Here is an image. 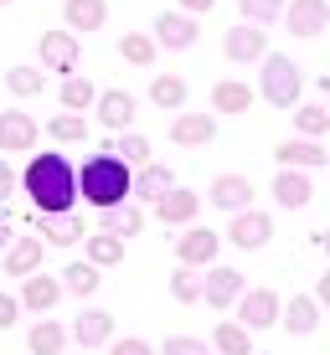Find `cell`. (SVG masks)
Instances as JSON below:
<instances>
[{
  "label": "cell",
  "instance_id": "6da1fadb",
  "mask_svg": "<svg viewBox=\"0 0 330 355\" xmlns=\"http://www.w3.org/2000/svg\"><path fill=\"white\" fill-rule=\"evenodd\" d=\"M21 186H26V201L42 216L72 211V206L83 201L78 196V170H72V160L63 150H31L26 170H21Z\"/></svg>",
  "mask_w": 330,
  "mask_h": 355
},
{
  "label": "cell",
  "instance_id": "7a4b0ae2",
  "mask_svg": "<svg viewBox=\"0 0 330 355\" xmlns=\"http://www.w3.org/2000/svg\"><path fill=\"white\" fill-rule=\"evenodd\" d=\"M78 196L93 206V211H108V206L129 201V196H134V165L119 160L114 150L93 155V160L78 170Z\"/></svg>",
  "mask_w": 330,
  "mask_h": 355
},
{
  "label": "cell",
  "instance_id": "3957f363",
  "mask_svg": "<svg viewBox=\"0 0 330 355\" xmlns=\"http://www.w3.org/2000/svg\"><path fill=\"white\" fill-rule=\"evenodd\" d=\"M299 93H304V72L295 57L284 52H268L263 57V72H258V98L274 108H299Z\"/></svg>",
  "mask_w": 330,
  "mask_h": 355
},
{
  "label": "cell",
  "instance_id": "277c9868",
  "mask_svg": "<svg viewBox=\"0 0 330 355\" xmlns=\"http://www.w3.org/2000/svg\"><path fill=\"white\" fill-rule=\"evenodd\" d=\"M268 237H274V216L258 211V206L238 211V216L227 222V232H222V242H232L238 252H258V248H268Z\"/></svg>",
  "mask_w": 330,
  "mask_h": 355
},
{
  "label": "cell",
  "instance_id": "5b68a950",
  "mask_svg": "<svg viewBox=\"0 0 330 355\" xmlns=\"http://www.w3.org/2000/svg\"><path fill=\"white\" fill-rule=\"evenodd\" d=\"M232 309H238V324H248V329H274L284 320V299L274 288H248Z\"/></svg>",
  "mask_w": 330,
  "mask_h": 355
},
{
  "label": "cell",
  "instance_id": "8992f818",
  "mask_svg": "<svg viewBox=\"0 0 330 355\" xmlns=\"http://www.w3.org/2000/svg\"><path fill=\"white\" fill-rule=\"evenodd\" d=\"M217 252H222V237H217L212 227H197V222H191V227L176 237V263H186V268H212Z\"/></svg>",
  "mask_w": 330,
  "mask_h": 355
},
{
  "label": "cell",
  "instance_id": "52a82bcc",
  "mask_svg": "<svg viewBox=\"0 0 330 355\" xmlns=\"http://www.w3.org/2000/svg\"><path fill=\"white\" fill-rule=\"evenodd\" d=\"M284 26H289V36H304V42L325 36L330 31V0H289Z\"/></svg>",
  "mask_w": 330,
  "mask_h": 355
},
{
  "label": "cell",
  "instance_id": "ba28073f",
  "mask_svg": "<svg viewBox=\"0 0 330 355\" xmlns=\"http://www.w3.org/2000/svg\"><path fill=\"white\" fill-rule=\"evenodd\" d=\"M155 42H160L165 52H191V46L201 42V26L186 10H160V16H155Z\"/></svg>",
  "mask_w": 330,
  "mask_h": 355
},
{
  "label": "cell",
  "instance_id": "9c48e42d",
  "mask_svg": "<svg viewBox=\"0 0 330 355\" xmlns=\"http://www.w3.org/2000/svg\"><path fill=\"white\" fill-rule=\"evenodd\" d=\"M242 293H248V278H242L238 268H222V263H217L212 273L201 278V304H212L217 314H222V309H232V304H238Z\"/></svg>",
  "mask_w": 330,
  "mask_h": 355
},
{
  "label": "cell",
  "instance_id": "30bf717a",
  "mask_svg": "<svg viewBox=\"0 0 330 355\" xmlns=\"http://www.w3.org/2000/svg\"><path fill=\"white\" fill-rule=\"evenodd\" d=\"M222 52H227V62H263L268 57V31L253 26V21H238V26H227V36H222Z\"/></svg>",
  "mask_w": 330,
  "mask_h": 355
},
{
  "label": "cell",
  "instance_id": "8fae6325",
  "mask_svg": "<svg viewBox=\"0 0 330 355\" xmlns=\"http://www.w3.org/2000/svg\"><path fill=\"white\" fill-rule=\"evenodd\" d=\"M274 160L284 165V170H320V165H330V155H325L320 139L295 134V139H279V144H274Z\"/></svg>",
  "mask_w": 330,
  "mask_h": 355
},
{
  "label": "cell",
  "instance_id": "7c38bea8",
  "mask_svg": "<svg viewBox=\"0 0 330 355\" xmlns=\"http://www.w3.org/2000/svg\"><path fill=\"white\" fill-rule=\"evenodd\" d=\"M0 150L6 155H31L36 150V119L26 108H6L0 114Z\"/></svg>",
  "mask_w": 330,
  "mask_h": 355
},
{
  "label": "cell",
  "instance_id": "4fadbf2b",
  "mask_svg": "<svg viewBox=\"0 0 330 355\" xmlns=\"http://www.w3.org/2000/svg\"><path fill=\"white\" fill-rule=\"evenodd\" d=\"M253 180L248 175H217L212 180V191H206V201L217 206V211H227V216H238V211H248L253 206Z\"/></svg>",
  "mask_w": 330,
  "mask_h": 355
},
{
  "label": "cell",
  "instance_id": "5bb4252c",
  "mask_svg": "<svg viewBox=\"0 0 330 355\" xmlns=\"http://www.w3.org/2000/svg\"><path fill=\"white\" fill-rule=\"evenodd\" d=\"M197 211H201V196L186 191V186H170L160 201H155V222H165V227H191Z\"/></svg>",
  "mask_w": 330,
  "mask_h": 355
},
{
  "label": "cell",
  "instance_id": "9a60e30c",
  "mask_svg": "<svg viewBox=\"0 0 330 355\" xmlns=\"http://www.w3.org/2000/svg\"><path fill=\"white\" fill-rule=\"evenodd\" d=\"M63 278H52V273H31V278H21V309H31V314H52L57 304H63Z\"/></svg>",
  "mask_w": 330,
  "mask_h": 355
},
{
  "label": "cell",
  "instance_id": "2e32d148",
  "mask_svg": "<svg viewBox=\"0 0 330 355\" xmlns=\"http://www.w3.org/2000/svg\"><path fill=\"white\" fill-rule=\"evenodd\" d=\"M93 114H99V124H104L108 134L134 129V93H124V88H104L99 103H93Z\"/></svg>",
  "mask_w": 330,
  "mask_h": 355
},
{
  "label": "cell",
  "instance_id": "e0dca14e",
  "mask_svg": "<svg viewBox=\"0 0 330 355\" xmlns=\"http://www.w3.org/2000/svg\"><path fill=\"white\" fill-rule=\"evenodd\" d=\"M212 139H217V114H186L181 108L170 119V144H181V150H197V144H212Z\"/></svg>",
  "mask_w": 330,
  "mask_h": 355
},
{
  "label": "cell",
  "instance_id": "ac0fdd59",
  "mask_svg": "<svg viewBox=\"0 0 330 355\" xmlns=\"http://www.w3.org/2000/svg\"><path fill=\"white\" fill-rule=\"evenodd\" d=\"M274 201L284 206V211H304V206L315 201L310 170H284V165H279V175H274Z\"/></svg>",
  "mask_w": 330,
  "mask_h": 355
},
{
  "label": "cell",
  "instance_id": "d6986e66",
  "mask_svg": "<svg viewBox=\"0 0 330 355\" xmlns=\"http://www.w3.org/2000/svg\"><path fill=\"white\" fill-rule=\"evenodd\" d=\"M42 258H47V237L36 232V237H16L0 263H6L10 278H31V273H42Z\"/></svg>",
  "mask_w": 330,
  "mask_h": 355
},
{
  "label": "cell",
  "instance_id": "ffe728a7",
  "mask_svg": "<svg viewBox=\"0 0 330 355\" xmlns=\"http://www.w3.org/2000/svg\"><path fill=\"white\" fill-rule=\"evenodd\" d=\"M36 232H42L52 248H72V242L88 237V222H83L78 211H57V216H42V211H36Z\"/></svg>",
  "mask_w": 330,
  "mask_h": 355
},
{
  "label": "cell",
  "instance_id": "44dd1931",
  "mask_svg": "<svg viewBox=\"0 0 330 355\" xmlns=\"http://www.w3.org/2000/svg\"><path fill=\"white\" fill-rule=\"evenodd\" d=\"M42 67H52V72H67L78 67V36L72 31H42Z\"/></svg>",
  "mask_w": 330,
  "mask_h": 355
},
{
  "label": "cell",
  "instance_id": "7402d4cb",
  "mask_svg": "<svg viewBox=\"0 0 330 355\" xmlns=\"http://www.w3.org/2000/svg\"><path fill=\"white\" fill-rule=\"evenodd\" d=\"M72 340H78L83 350L108 345V340H114V314L108 309H83L78 320H72Z\"/></svg>",
  "mask_w": 330,
  "mask_h": 355
},
{
  "label": "cell",
  "instance_id": "603a6c76",
  "mask_svg": "<svg viewBox=\"0 0 330 355\" xmlns=\"http://www.w3.org/2000/svg\"><path fill=\"white\" fill-rule=\"evenodd\" d=\"M289 329V335H315V324H320V299L315 293H295V299L284 304V320H279Z\"/></svg>",
  "mask_w": 330,
  "mask_h": 355
},
{
  "label": "cell",
  "instance_id": "cb8c5ba5",
  "mask_svg": "<svg viewBox=\"0 0 330 355\" xmlns=\"http://www.w3.org/2000/svg\"><path fill=\"white\" fill-rule=\"evenodd\" d=\"M63 21H67V31H104L108 26V0H67Z\"/></svg>",
  "mask_w": 330,
  "mask_h": 355
},
{
  "label": "cell",
  "instance_id": "d4e9b609",
  "mask_svg": "<svg viewBox=\"0 0 330 355\" xmlns=\"http://www.w3.org/2000/svg\"><path fill=\"white\" fill-rule=\"evenodd\" d=\"M99 232H114V237H140L145 232V211L134 201H119L108 206V211H99Z\"/></svg>",
  "mask_w": 330,
  "mask_h": 355
},
{
  "label": "cell",
  "instance_id": "484cf974",
  "mask_svg": "<svg viewBox=\"0 0 330 355\" xmlns=\"http://www.w3.org/2000/svg\"><path fill=\"white\" fill-rule=\"evenodd\" d=\"M253 98H258V93H253L248 83L222 78V83L212 88V114H248V108H253Z\"/></svg>",
  "mask_w": 330,
  "mask_h": 355
},
{
  "label": "cell",
  "instance_id": "4316f807",
  "mask_svg": "<svg viewBox=\"0 0 330 355\" xmlns=\"http://www.w3.org/2000/svg\"><path fill=\"white\" fill-rule=\"evenodd\" d=\"M186 98H191V88H186V78H181V72H160V78L150 83V103L165 108V114H181V108H186Z\"/></svg>",
  "mask_w": 330,
  "mask_h": 355
},
{
  "label": "cell",
  "instance_id": "83f0119b",
  "mask_svg": "<svg viewBox=\"0 0 330 355\" xmlns=\"http://www.w3.org/2000/svg\"><path fill=\"white\" fill-rule=\"evenodd\" d=\"M170 186H176V170H170V165H155L150 160V165L134 170V196H140V201H160Z\"/></svg>",
  "mask_w": 330,
  "mask_h": 355
},
{
  "label": "cell",
  "instance_id": "f1b7e54d",
  "mask_svg": "<svg viewBox=\"0 0 330 355\" xmlns=\"http://www.w3.org/2000/svg\"><path fill=\"white\" fill-rule=\"evenodd\" d=\"M212 345H217V355H253V329L238 320H217Z\"/></svg>",
  "mask_w": 330,
  "mask_h": 355
},
{
  "label": "cell",
  "instance_id": "f546056e",
  "mask_svg": "<svg viewBox=\"0 0 330 355\" xmlns=\"http://www.w3.org/2000/svg\"><path fill=\"white\" fill-rule=\"evenodd\" d=\"M155 52H160V42H155L150 31H124L119 36V57H124L129 67H155Z\"/></svg>",
  "mask_w": 330,
  "mask_h": 355
},
{
  "label": "cell",
  "instance_id": "4dcf8cb0",
  "mask_svg": "<svg viewBox=\"0 0 330 355\" xmlns=\"http://www.w3.org/2000/svg\"><path fill=\"white\" fill-rule=\"evenodd\" d=\"M104 268L99 263H88V258H83V263H67L63 268V273H57V278H63V288L67 293H78V299H88V293H99V284H104Z\"/></svg>",
  "mask_w": 330,
  "mask_h": 355
},
{
  "label": "cell",
  "instance_id": "1f68e13d",
  "mask_svg": "<svg viewBox=\"0 0 330 355\" xmlns=\"http://www.w3.org/2000/svg\"><path fill=\"white\" fill-rule=\"evenodd\" d=\"M26 345H31V355H63V345H67V324H57V320H36Z\"/></svg>",
  "mask_w": 330,
  "mask_h": 355
},
{
  "label": "cell",
  "instance_id": "d6a6232c",
  "mask_svg": "<svg viewBox=\"0 0 330 355\" xmlns=\"http://www.w3.org/2000/svg\"><path fill=\"white\" fill-rule=\"evenodd\" d=\"M93 103H99V88H93L88 78H78V72H67L63 78V108L67 114H88Z\"/></svg>",
  "mask_w": 330,
  "mask_h": 355
},
{
  "label": "cell",
  "instance_id": "836d02e7",
  "mask_svg": "<svg viewBox=\"0 0 330 355\" xmlns=\"http://www.w3.org/2000/svg\"><path fill=\"white\" fill-rule=\"evenodd\" d=\"M83 242H88V263H99V268L124 263V237H114V232H93V237H83Z\"/></svg>",
  "mask_w": 330,
  "mask_h": 355
},
{
  "label": "cell",
  "instance_id": "e575fe53",
  "mask_svg": "<svg viewBox=\"0 0 330 355\" xmlns=\"http://www.w3.org/2000/svg\"><path fill=\"white\" fill-rule=\"evenodd\" d=\"M108 150H114L119 160H129L134 170H140V165H150V139H145L140 129H124V134H114V139H108Z\"/></svg>",
  "mask_w": 330,
  "mask_h": 355
},
{
  "label": "cell",
  "instance_id": "d590c367",
  "mask_svg": "<svg viewBox=\"0 0 330 355\" xmlns=\"http://www.w3.org/2000/svg\"><path fill=\"white\" fill-rule=\"evenodd\" d=\"M47 134H52L57 144H83V139H88V119H83V114H67V108H63V114H52Z\"/></svg>",
  "mask_w": 330,
  "mask_h": 355
},
{
  "label": "cell",
  "instance_id": "8d00e7d4",
  "mask_svg": "<svg viewBox=\"0 0 330 355\" xmlns=\"http://www.w3.org/2000/svg\"><path fill=\"white\" fill-rule=\"evenodd\" d=\"M295 129L304 134V139H325V134H330V108H320V103H299Z\"/></svg>",
  "mask_w": 330,
  "mask_h": 355
},
{
  "label": "cell",
  "instance_id": "74e56055",
  "mask_svg": "<svg viewBox=\"0 0 330 355\" xmlns=\"http://www.w3.org/2000/svg\"><path fill=\"white\" fill-rule=\"evenodd\" d=\"M6 88L16 93V98H42L47 78H42L36 67H26V62H21V67H10V72H6Z\"/></svg>",
  "mask_w": 330,
  "mask_h": 355
},
{
  "label": "cell",
  "instance_id": "f35d334b",
  "mask_svg": "<svg viewBox=\"0 0 330 355\" xmlns=\"http://www.w3.org/2000/svg\"><path fill=\"white\" fill-rule=\"evenodd\" d=\"M170 299H176V304H201V278H197V268L181 263L176 273H170Z\"/></svg>",
  "mask_w": 330,
  "mask_h": 355
},
{
  "label": "cell",
  "instance_id": "ab89813d",
  "mask_svg": "<svg viewBox=\"0 0 330 355\" xmlns=\"http://www.w3.org/2000/svg\"><path fill=\"white\" fill-rule=\"evenodd\" d=\"M242 21H253V26H274L279 16H284V0H238Z\"/></svg>",
  "mask_w": 330,
  "mask_h": 355
},
{
  "label": "cell",
  "instance_id": "60d3db41",
  "mask_svg": "<svg viewBox=\"0 0 330 355\" xmlns=\"http://www.w3.org/2000/svg\"><path fill=\"white\" fill-rule=\"evenodd\" d=\"M160 355H212V345L197 340V335H170L165 345H160Z\"/></svg>",
  "mask_w": 330,
  "mask_h": 355
},
{
  "label": "cell",
  "instance_id": "b9f144b4",
  "mask_svg": "<svg viewBox=\"0 0 330 355\" xmlns=\"http://www.w3.org/2000/svg\"><path fill=\"white\" fill-rule=\"evenodd\" d=\"M108 355H160L150 340H108Z\"/></svg>",
  "mask_w": 330,
  "mask_h": 355
},
{
  "label": "cell",
  "instance_id": "7bdbcfd3",
  "mask_svg": "<svg viewBox=\"0 0 330 355\" xmlns=\"http://www.w3.org/2000/svg\"><path fill=\"white\" fill-rule=\"evenodd\" d=\"M21 320V293H0V329H10Z\"/></svg>",
  "mask_w": 330,
  "mask_h": 355
},
{
  "label": "cell",
  "instance_id": "ee69618b",
  "mask_svg": "<svg viewBox=\"0 0 330 355\" xmlns=\"http://www.w3.org/2000/svg\"><path fill=\"white\" fill-rule=\"evenodd\" d=\"M16 180H21V175H16V170H10V160H0V206L10 201V191H16Z\"/></svg>",
  "mask_w": 330,
  "mask_h": 355
},
{
  "label": "cell",
  "instance_id": "f6af8a7d",
  "mask_svg": "<svg viewBox=\"0 0 330 355\" xmlns=\"http://www.w3.org/2000/svg\"><path fill=\"white\" fill-rule=\"evenodd\" d=\"M217 0H176V10H186V16H206Z\"/></svg>",
  "mask_w": 330,
  "mask_h": 355
},
{
  "label": "cell",
  "instance_id": "bcb514c9",
  "mask_svg": "<svg viewBox=\"0 0 330 355\" xmlns=\"http://www.w3.org/2000/svg\"><path fill=\"white\" fill-rule=\"evenodd\" d=\"M315 299H320V309H330V273L320 278V284H315Z\"/></svg>",
  "mask_w": 330,
  "mask_h": 355
},
{
  "label": "cell",
  "instance_id": "7dc6e473",
  "mask_svg": "<svg viewBox=\"0 0 330 355\" xmlns=\"http://www.w3.org/2000/svg\"><path fill=\"white\" fill-rule=\"evenodd\" d=\"M10 242H16V237H10V222H6V216H0V258H6V252H10Z\"/></svg>",
  "mask_w": 330,
  "mask_h": 355
},
{
  "label": "cell",
  "instance_id": "c3c4849f",
  "mask_svg": "<svg viewBox=\"0 0 330 355\" xmlns=\"http://www.w3.org/2000/svg\"><path fill=\"white\" fill-rule=\"evenodd\" d=\"M320 248H325V258H330V232H320Z\"/></svg>",
  "mask_w": 330,
  "mask_h": 355
},
{
  "label": "cell",
  "instance_id": "681fc988",
  "mask_svg": "<svg viewBox=\"0 0 330 355\" xmlns=\"http://www.w3.org/2000/svg\"><path fill=\"white\" fill-rule=\"evenodd\" d=\"M320 88H325V93H330V78H320Z\"/></svg>",
  "mask_w": 330,
  "mask_h": 355
},
{
  "label": "cell",
  "instance_id": "f907efd6",
  "mask_svg": "<svg viewBox=\"0 0 330 355\" xmlns=\"http://www.w3.org/2000/svg\"><path fill=\"white\" fill-rule=\"evenodd\" d=\"M0 6H16V0H0Z\"/></svg>",
  "mask_w": 330,
  "mask_h": 355
}]
</instances>
